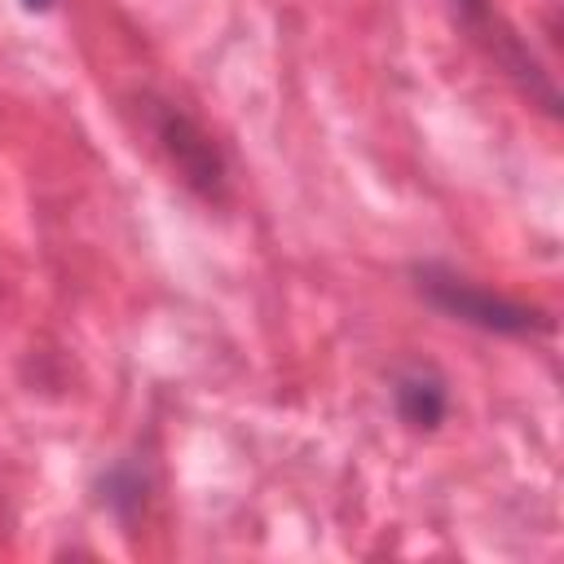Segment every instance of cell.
Returning <instances> with one entry per match:
<instances>
[{"mask_svg":"<svg viewBox=\"0 0 564 564\" xmlns=\"http://www.w3.org/2000/svg\"><path fill=\"white\" fill-rule=\"evenodd\" d=\"M414 278H419V291H423V300L432 308H441L445 317L467 322L476 330H489V335H538V330H551V317L542 308H529V304H516L507 295H494V291L458 278L454 269L423 264Z\"/></svg>","mask_w":564,"mask_h":564,"instance_id":"6da1fadb","label":"cell"},{"mask_svg":"<svg viewBox=\"0 0 564 564\" xmlns=\"http://www.w3.org/2000/svg\"><path fill=\"white\" fill-rule=\"evenodd\" d=\"M454 9H458V18H463V26L485 44V53H489L511 79H520V88H524L529 97H538V101L555 115V88H551V79L542 75V66L533 62V53H524L520 35L494 13V4H489V0H454Z\"/></svg>","mask_w":564,"mask_h":564,"instance_id":"7a4b0ae2","label":"cell"},{"mask_svg":"<svg viewBox=\"0 0 564 564\" xmlns=\"http://www.w3.org/2000/svg\"><path fill=\"white\" fill-rule=\"evenodd\" d=\"M159 141H163V150L172 154V163L181 167V176L194 185V189H203V194H216L220 189V176H225V167H220V154H216V145L198 132V123L194 119H185L181 110H159Z\"/></svg>","mask_w":564,"mask_h":564,"instance_id":"3957f363","label":"cell"},{"mask_svg":"<svg viewBox=\"0 0 564 564\" xmlns=\"http://www.w3.org/2000/svg\"><path fill=\"white\" fill-rule=\"evenodd\" d=\"M392 401L410 427H436L449 410V392H445L441 375H432V370H405L392 388Z\"/></svg>","mask_w":564,"mask_h":564,"instance_id":"277c9868","label":"cell"},{"mask_svg":"<svg viewBox=\"0 0 564 564\" xmlns=\"http://www.w3.org/2000/svg\"><path fill=\"white\" fill-rule=\"evenodd\" d=\"M22 4H26V9H31V13H44V9H48V4H53V0H22Z\"/></svg>","mask_w":564,"mask_h":564,"instance_id":"5b68a950","label":"cell"}]
</instances>
